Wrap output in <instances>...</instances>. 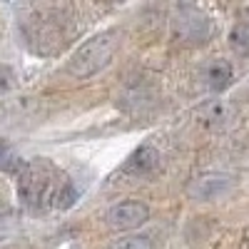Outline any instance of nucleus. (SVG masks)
Instances as JSON below:
<instances>
[{
  "instance_id": "1",
  "label": "nucleus",
  "mask_w": 249,
  "mask_h": 249,
  "mask_svg": "<svg viewBox=\"0 0 249 249\" xmlns=\"http://www.w3.org/2000/svg\"><path fill=\"white\" fill-rule=\"evenodd\" d=\"M117 37H120L117 30H107V33L95 35L92 40H88L85 45H80L77 53L68 62V72L77 80H88L95 72H100L102 68H107L110 60L117 53V45H120Z\"/></svg>"
},
{
  "instance_id": "2",
  "label": "nucleus",
  "mask_w": 249,
  "mask_h": 249,
  "mask_svg": "<svg viewBox=\"0 0 249 249\" xmlns=\"http://www.w3.org/2000/svg\"><path fill=\"white\" fill-rule=\"evenodd\" d=\"M53 167L50 164H43V162H28V167L18 175V197L23 204L33 207H43L48 199H57V192L55 190V182L50 177Z\"/></svg>"
},
{
  "instance_id": "3",
  "label": "nucleus",
  "mask_w": 249,
  "mask_h": 249,
  "mask_svg": "<svg viewBox=\"0 0 249 249\" xmlns=\"http://www.w3.org/2000/svg\"><path fill=\"white\" fill-rule=\"evenodd\" d=\"M150 217V207L142 204V202H120L115 207H110L105 222L107 227L117 232H127V230H137L140 224H144Z\"/></svg>"
},
{
  "instance_id": "4",
  "label": "nucleus",
  "mask_w": 249,
  "mask_h": 249,
  "mask_svg": "<svg viewBox=\"0 0 249 249\" xmlns=\"http://www.w3.org/2000/svg\"><path fill=\"white\" fill-rule=\"evenodd\" d=\"M160 162H162V157H160L157 147H152V144H140L127 157V162L122 164V172L132 175V177H147V175L160 170Z\"/></svg>"
},
{
  "instance_id": "5",
  "label": "nucleus",
  "mask_w": 249,
  "mask_h": 249,
  "mask_svg": "<svg viewBox=\"0 0 249 249\" xmlns=\"http://www.w3.org/2000/svg\"><path fill=\"white\" fill-rule=\"evenodd\" d=\"M230 187H232V179L227 177V175L210 172V175L197 177L190 184V197L192 199H199V202H212V199H217V197L230 192Z\"/></svg>"
},
{
  "instance_id": "6",
  "label": "nucleus",
  "mask_w": 249,
  "mask_h": 249,
  "mask_svg": "<svg viewBox=\"0 0 249 249\" xmlns=\"http://www.w3.org/2000/svg\"><path fill=\"white\" fill-rule=\"evenodd\" d=\"M204 77H207L210 90L222 92L232 82V65H230V62H224V60H212L210 65H207V70H204Z\"/></svg>"
},
{
  "instance_id": "7",
  "label": "nucleus",
  "mask_w": 249,
  "mask_h": 249,
  "mask_svg": "<svg viewBox=\"0 0 249 249\" xmlns=\"http://www.w3.org/2000/svg\"><path fill=\"white\" fill-rule=\"evenodd\" d=\"M230 45H232V50L237 55L249 57V25L247 23L234 25V30L230 33Z\"/></svg>"
},
{
  "instance_id": "8",
  "label": "nucleus",
  "mask_w": 249,
  "mask_h": 249,
  "mask_svg": "<svg viewBox=\"0 0 249 249\" xmlns=\"http://www.w3.org/2000/svg\"><path fill=\"white\" fill-rule=\"evenodd\" d=\"M182 37L184 40H204L207 37V20L204 18H184L182 25Z\"/></svg>"
},
{
  "instance_id": "9",
  "label": "nucleus",
  "mask_w": 249,
  "mask_h": 249,
  "mask_svg": "<svg viewBox=\"0 0 249 249\" xmlns=\"http://www.w3.org/2000/svg\"><path fill=\"white\" fill-rule=\"evenodd\" d=\"M110 249H155L152 239L147 234H132V237H124L120 242H115Z\"/></svg>"
},
{
  "instance_id": "10",
  "label": "nucleus",
  "mask_w": 249,
  "mask_h": 249,
  "mask_svg": "<svg viewBox=\"0 0 249 249\" xmlns=\"http://www.w3.org/2000/svg\"><path fill=\"white\" fill-rule=\"evenodd\" d=\"M224 107L219 105V102H212V105H207V110L202 112V122L207 124V127H212V124H219L224 120Z\"/></svg>"
},
{
  "instance_id": "11",
  "label": "nucleus",
  "mask_w": 249,
  "mask_h": 249,
  "mask_svg": "<svg viewBox=\"0 0 249 249\" xmlns=\"http://www.w3.org/2000/svg\"><path fill=\"white\" fill-rule=\"evenodd\" d=\"M15 88V72L8 65H0V92H8Z\"/></svg>"
}]
</instances>
